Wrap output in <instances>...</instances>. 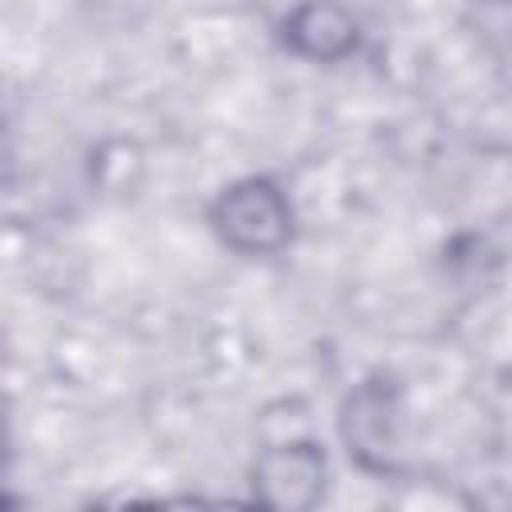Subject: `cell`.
<instances>
[{
    "label": "cell",
    "mask_w": 512,
    "mask_h": 512,
    "mask_svg": "<svg viewBox=\"0 0 512 512\" xmlns=\"http://www.w3.org/2000/svg\"><path fill=\"white\" fill-rule=\"evenodd\" d=\"M204 224L216 236V244L228 248L232 256L272 260L296 244L300 212H296L292 192L276 176L248 172L212 192L204 208Z\"/></svg>",
    "instance_id": "6da1fadb"
},
{
    "label": "cell",
    "mask_w": 512,
    "mask_h": 512,
    "mask_svg": "<svg viewBox=\"0 0 512 512\" xmlns=\"http://www.w3.org/2000/svg\"><path fill=\"white\" fill-rule=\"evenodd\" d=\"M148 176V152L136 136H104L88 152V184L108 200H128Z\"/></svg>",
    "instance_id": "5b68a950"
},
{
    "label": "cell",
    "mask_w": 512,
    "mask_h": 512,
    "mask_svg": "<svg viewBox=\"0 0 512 512\" xmlns=\"http://www.w3.org/2000/svg\"><path fill=\"white\" fill-rule=\"evenodd\" d=\"M332 484V456L320 436L284 432L260 436L248 460V496L268 512H312Z\"/></svg>",
    "instance_id": "3957f363"
},
{
    "label": "cell",
    "mask_w": 512,
    "mask_h": 512,
    "mask_svg": "<svg viewBox=\"0 0 512 512\" xmlns=\"http://www.w3.org/2000/svg\"><path fill=\"white\" fill-rule=\"evenodd\" d=\"M336 440L344 456L368 476H396L408 464L404 396L384 372L356 380L336 404Z\"/></svg>",
    "instance_id": "7a4b0ae2"
},
{
    "label": "cell",
    "mask_w": 512,
    "mask_h": 512,
    "mask_svg": "<svg viewBox=\"0 0 512 512\" xmlns=\"http://www.w3.org/2000/svg\"><path fill=\"white\" fill-rule=\"evenodd\" d=\"M364 20L352 4L344 0H296L280 20H276V44L316 68H336L348 64L364 52Z\"/></svg>",
    "instance_id": "277c9868"
}]
</instances>
